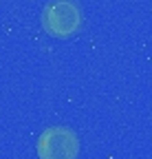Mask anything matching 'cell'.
I'll return each mask as SVG.
<instances>
[{"label":"cell","mask_w":152,"mask_h":159,"mask_svg":"<svg viewBox=\"0 0 152 159\" xmlns=\"http://www.w3.org/2000/svg\"><path fill=\"white\" fill-rule=\"evenodd\" d=\"M40 159H77L80 139L68 126H51L37 139Z\"/></svg>","instance_id":"cell-2"},{"label":"cell","mask_w":152,"mask_h":159,"mask_svg":"<svg viewBox=\"0 0 152 159\" xmlns=\"http://www.w3.org/2000/svg\"><path fill=\"white\" fill-rule=\"evenodd\" d=\"M42 25L55 38H71L82 27V9L75 0H51L42 11Z\"/></svg>","instance_id":"cell-1"}]
</instances>
